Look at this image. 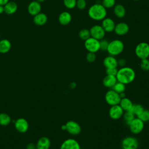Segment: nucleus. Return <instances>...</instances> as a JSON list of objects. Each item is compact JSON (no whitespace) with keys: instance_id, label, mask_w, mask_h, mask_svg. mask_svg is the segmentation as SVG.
<instances>
[{"instance_id":"nucleus-1","label":"nucleus","mask_w":149,"mask_h":149,"mask_svg":"<svg viewBox=\"0 0 149 149\" xmlns=\"http://www.w3.org/2000/svg\"><path fill=\"white\" fill-rule=\"evenodd\" d=\"M116 77L118 81L126 85L134 81L136 73L133 68L125 66L118 69Z\"/></svg>"},{"instance_id":"nucleus-2","label":"nucleus","mask_w":149,"mask_h":149,"mask_svg":"<svg viewBox=\"0 0 149 149\" xmlns=\"http://www.w3.org/2000/svg\"><path fill=\"white\" fill-rule=\"evenodd\" d=\"M89 17L95 21L102 20L107 17V9L101 3H94L88 9Z\"/></svg>"},{"instance_id":"nucleus-3","label":"nucleus","mask_w":149,"mask_h":149,"mask_svg":"<svg viewBox=\"0 0 149 149\" xmlns=\"http://www.w3.org/2000/svg\"><path fill=\"white\" fill-rule=\"evenodd\" d=\"M124 44L120 40H113L109 42L107 51L109 55L113 56L120 54L124 49Z\"/></svg>"},{"instance_id":"nucleus-4","label":"nucleus","mask_w":149,"mask_h":149,"mask_svg":"<svg viewBox=\"0 0 149 149\" xmlns=\"http://www.w3.org/2000/svg\"><path fill=\"white\" fill-rule=\"evenodd\" d=\"M134 52L137 58L140 59L149 57V44L146 42H140L135 47Z\"/></svg>"},{"instance_id":"nucleus-5","label":"nucleus","mask_w":149,"mask_h":149,"mask_svg":"<svg viewBox=\"0 0 149 149\" xmlns=\"http://www.w3.org/2000/svg\"><path fill=\"white\" fill-rule=\"evenodd\" d=\"M120 99L119 94L112 88L107 91L105 94V100L110 106L119 104Z\"/></svg>"},{"instance_id":"nucleus-6","label":"nucleus","mask_w":149,"mask_h":149,"mask_svg":"<svg viewBox=\"0 0 149 149\" xmlns=\"http://www.w3.org/2000/svg\"><path fill=\"white\" fill-rule=\"evenodd\" d=\"M130 131L134 134L140 133L144 129V122L138 117H135L134 119L128 125Z\"/></svg>"},{"instance_id":"nucleus-7","label":"nucleus","mask_w":149,"mask_h":149,"mask_svg":"<svg viewBox=\"0 0 149 149\" xmlns=\"http://www.w3.org/2000/svg\"><path fill=\"white\" fill-rule=\"evenodd\" d=\"M84 45L88 52L96 53L100 50V40L95 39L91 37L84 41Z\"/></svg>"},{"instance_id":"nucleus-8","label":"nucleus","mask_w":149,"mask_h":149,"mask_svg":"<svg viewBox=\"0 0 149 149\" xmlns=\"http://www.w3.org/2000/svg\"><path fill=\"white\" fill-rule=\"evenodd\" d=\"M121 147L122 149H137L138 140L133 136H127L122 140Z\"/></svg>"},{"instance_id":"nucleus-9","label":"nucleus","mask_w":149,"mask_h":149,"mask_svg":"<svg viewBox=\"0 0 149 149\" xmlns=\"http://www.w3.org/2000/svg\"><path fill=\"white\" fill-rule=\"evenodd\" d=\"M90 36L91 37L97 39L98 40H101L104 38L106 32L101 26V25L95 24L90 29Z\"/></svg>"},{"instance_id":"nucleus-10","label":"nucleus","mask_w":149,"mask_h":149,"mask_svg":"<svg viewBox=\"0 0 149 149\" xmlns=\"http://www.w3.org/2000/svg\"><path fill=\"white\" fill-rule=\"evenodd\" d=\"M66 130L72 135H78L81 131V127L80 125L76 121L69 120L65 124Z\"/></svg>"},{"instance_id":"nucleus-11","label":"nucleus","mask_w":149,"mask_h":149,"mask_svg":"<svg viewBox=\"0 0 149 149\" xmlns=\"http://www.w3.org/2000/svg\"><path fill=\"white\" fill-rule=\"evenodd\" d=\"M109 116L113 120H118L123 116L124 113V111L120 107V106L118 105H115L111 106L109 109Z\"/></svg>"},{"instance_id":"nucleus-12","label":"nucleus","mask_w":149,"mask_h":149,"mask_svg":"<svg viewBox=\"0 0 149 149\" xmlns=\"http://www.w3.org/2000/svg\"><path fill=\"white\" fill-rule=\"evenodd\" d=\"M60 149H81V147L78 141L74 139L69 138L62 142Z\"/></svg>"},{"instance_id":"nucleus-13","label":"nucleus","mask_w":149,"mask_h":149,"mask_svg":"<svg viewBox=\"0 0 149 149\" xmlns=\"http://www.w3.org/2000/svg\"><path fill=\"white\" fill-rule=\"evenodd\" d=\"M15 127L19 133H26L29 127L28 121L23 118H20L16 119L14 123Z\"/></svg>"},{"instance_id":"nucleus-14","label":"nucleus","mask_w":149,"mask_h":149,"mask_svg":"<svg viewBox=\"0 0 149 149\" xmlns=\"http://www.w3.org/2000/svg\"><path fill=\"white\" fill-rule=\"evenodd\" d=\"M129 31V26L125 22H119L115 24L113 31L115 33L119 36H125Z\"/></svg>"},{"instance_id":"nucleus-15","label":"nucleus","mask_w":149,"mask_h":149,"mask_svg":"<svg viewBox=\"0 0 149 149\" xmlns=\"http://www.w3.org/2000/svg\"><path fill=\"white\" fill-rule=\"evenodd\" d=\"M115 24H116L112 19L106 17L102 20L101 26L105 32L111 33L113 31Z\"/></svg>"},{"instance_id":"nucleus-16","label":"nucleus","mask_w":149,"mask_h":149,"mask_svg":"<svg viewBox=\"0 0 149 149\" xmlns=\"http://www.w3.org/2000/svg\"><path fill=\"white\" fill-rule=\"evenodd\" d=\"M41 9V6L40 2L37 1H31L28 5L27 10L31 16H35L37 14L40 13Z\"/></svg>"},{"instance_id":"nucleus-17","label":"nucleus","mask_w":149,"mask_h":149,"mask_svg":"<svg viewBox=\"0 0 149 149\" xmlns=\"http://www.w3.org/2000/svg\"><path fill=\"white\" fill-rule=\"evenodd\" d=\"M103 65L106 69L117 68L118 66V59L115 56L109 55L104 59Z\"/></svg>"},{"instance_id":"nucleus-18","label":"nucleus","mask_w":149,"mask_h":149,"mask_svg":"<svg viewBox=\"0 0 149 149\" xmlns=\"http://www.w3.org/2000/svg\"><path fill=\"white\" fill-rule=\"evenodd\" d=\"M72 20L71 14L67 11H64L61 12L58 16L59 23L63 26L69 24Z\"/></svg>"},{"instance_id":"nucleus-19","label":"nucleus","mask_w":149,"mask_h":149,"mask_svg":"<svg viewBox=\"0 0 149 149\" xmlns=\"http://www.w3.org/2000/svg\"><path fill=\"white\" fill-rule=\"evenodd\" d=\"M117 81L116 76L107 74L102 80V84L105 87L112 88Z\"/></svg>"},{"instance_id":"nucleus-20","label":"nucleus","mask_w":149,"mask_h":149,"mask_svg":"<svg viewBox=\"0 0 149 149\" xmlns=\"http://www.w3.org/2000/svg\"><path fill=\"white\" fill-rule=\"evenodd\" d=\"M51 146V141L47 137H40L37 142L36 149H49Z\"/></svg>"},{"instance_id":"nucleus-21","label":"nucleus","mask_w":149,"mask_h":149,"mask_svg":"<svg viewBox=\"0 0 149 149\" xmlns=\"http://www.w3.org/2000/svg\"><path fill=\"white\" fill-rule=\"evenodd\" d=\"M48 20V17L46 14L44 13H39L34 16L33 22L35 24L38 26L44 25Z\"/></svg>"},{"instance_id":"nucleus-22","label":"nucleus","mask_w":149,"mask_h":149,"mask_svg":"<svg viewBox=\"0 0 149 149\" xmlns=\"http://www.w3.org/2000/svg\"><path fill=\"white\" fill-rule=\"evenodd\" d=\"M119 105L120 106V107L122 108L124 112H126L131 111L133 104L129 98L125 97L120 99Z\"/></svg>"},{"instance_id":"nucleus-23","label":"nucleus","mask_w":149,"mask_h":149,"mask_svg":"<svg viewBox=\"0 0 149 149\" xmlns=\"http://www.w3.org/2000/svg\"><path fill=\"white\" fill-rule=\"evenodd\" d=\"M4 12L7 15H12L15 13L17 9V5L16 2L9 1L4 6Z\"/></svg>"},{"instance_id":"nucleus-24","label":"nucleus","mask_w":149,"mask_h":149,"mask_svg":"<svg viewBox=\"0 0 149 149\" xmlns=\"http://www.w3.org/2000/svg\"><path fill=\"white\" fill-rule=\"evenodd\" d=\"M113 13L118 18H123L126 15V9L122 4H116L113 6Z\"/></svg>"},{"instance_id":"nucleus-25","label":"nucleus","mask_w":149,"mask_h":149,"mask_svg":"<svg viewBox=\"0 0 149 149\" xmlns=\"http://www.w3.org/2000/svg\"><path fill=\"white\" fill-rule=\"evenodd\" d=\"M11 48V42L8 39L0 40V53L6 54Z\"/></svg>"},{"instance_id":"nucleus-26","label":"nucleus","mask_w":149,"mask_h":149,"mask_svg":"<svg viewBox=\"0 0 149 149\" xmlns=\"http://www.w3.org/2000/svg\"><path fill=\"white\" fill-rule=\"evenodd\" d=\"M12 122L10 116L5 113H0V125L8 126Z\"/></svg>"},{"instance_id":"nucleus-27","label":"nucleus","mask_w":149,"mask_h":149,"mask_svg":"<svg viewBox=\"0 0 149 149\" xmlns=\"http://www.w3.org/2000/svg\"><path fill=\"white\" fill-rule=\"evenodd\" d=\"M144 110V108L142 106V105L139 104H136L133 105V107L130 111L136 116V117H138L143 112Z\"/></svg>"},{"instance_id":"nucleus-28","label":"nucleus","mask_w":149,"mask_h":149,"mask_svg":"<svg viewBox=\"0 0 149 149\" xmlns=\"http://www.w3.org/2000/svg\"><path fill=\"white\" fill-rule=\"evenodd\" d=\"M122 117L123 118L125 123L128 126L129 123L134 119L136 116L130 111H126L125 112H124Z\"/></svg>"},{"instance_id":"nucleus-29","label":"nucleus","mask_w":149,"mask_h":149,"mask_svg":"<svg viewBox=\"0 0 149 149\" xmlns=\"http://www.w3.org/2000/svg\"><path fill=\"white\" fill-rule=\"evenodd\" d=\"M79 37L82 40H86L91 37L90 30L87 29H83L80 30L79 32Z\"/></svg>"},{"instance_id":"nucleus-30","label":"nucleus","mask_w":149,"mask_h":149,"mask_svg":"<svg viewBox=\"0 0 149 149\" xmlns=\"http://www.w3.org/2000/svg\"><path fill=\"white\" fill-rule=\"evenodd\" d=\"M112 89H113L114 91H115L118 93L120 94V93L125 92V91L126 90V86H125V84H124L120 82L117 81L115 83V84L113 86Z\"/></svg>"},{"instance_id":"nucleus-31","label":"nucleus","mask_w":149,"mask_h":149,"mask_svg":"<svg viewBox=\"0 0 149 149\" xmlns=\"http://www.w3.org/2000/svg\"><path fill=\"white\" fill-rule=\"evenodd\" d=\"M64 6L69 9H73L76 6V0H63Z\"/></svg>"},{"instance_id":"nucleus-32","label":"nucleus","mask_w":149,"mask_h":149,"mask_svg":"<svg viewBox=\"0 0 149 149\" xmlns=\"http://www.w3.org/2000/svg\"><path fill=\"white\" fill-rule=\"evenodd\" d=\"M140 67L144 71L149 70V59L148 58L141 59Z\"/></svg>"},{"instance_id":"nucleus-33","label":"nucleus","mask_w":149,"mask_h":149,"mask_svg":"<svg viewBox=\"0 0 149 149\" xmlns=\"http://www.w3.org/2000/svg\"><path fill=\"white\" fill-rule=\"evenodd\" d=\"M144 122L149 121V110L144 109L143 112L138 116Z\"/></svg>"},{"instance_id":"nucleus-34","label":"nucleus","mask_w":149,"mask_h":149,"mask_svg":"<svg viewBox=\"0 0 149 149\" xmlns=\"http://www.w3.org/2000/svg\"><path fill=\"white\" fill-rule=\"evenodd\" d=\"M101 4L106 9L111 8L115 5V0H102Z\"/></svg>"},{"instance_id":"nucleus-35","label":"nucleus","mask_w":149,"mask_h":149,"mask_svg":"<svg viewBox=\"0 0 149 149\" xmlns=\"http://www.w3.org/2000/svg\"><path fill=\"white\" fill-rule=\"evenodd\" d=\"M109 42L107 39H105V38H103V39L100 40V49L102 51H107Z\"/></svg>"},{"instance_id":"nucleus-36","label":"nucleus","mask_w":149,"mask_h":149,"mask_svg":"<svg viewBox=\"0 0 149 149\" xmlns=\"http://www.w3.org/2000/svg\"><path fill=\"white\" fill-rule=\"evenodd\" d=\"M86 60L87 61V62H88L90 63L94 62L96 59L95 53L88 52V53L86 54Z\"/></svg>"},{"instance_id":"nucleus-37","label":"nucleus","mask_w":149,"mask_h":149,"mask_svg":"<svg viewBox=\"0 0 149 149\" xmlns=\"http://www.w3.org/2000/svg\"><path fill=\"white\" fill-rule=\"evenodd\" d=\"M87 2L86 0H76V7L79 10H83L86 8Z\"/></svg>"},{"instance_id":"nucleus-38","label":"nucleus","mask_w":149,"mask_h":149,"mask_svg":"<svg viewBox=\"0 0 149 149\" xmlns=\"http://www.w3.org/2000/svg\"><path fill=\"white\" fill-rule=\"evenodd\" d=\"M117 72H118L117 68H108V69H106V70H105L107 74L112 75V76H116Z\"/></svg>"},{"instance_id":"nucleus-39","label":"nucleus","mask_w":149,"mask_h":149,"mask_svg":"<svg viewBox=\"0 0 149 149\" xmlns=\"http://www.w3.org/2000/svg\"><path fill=\"white\" fill-rule=\"evenodd\" d=\"M118 65L120 67L125 66L126 65V61L123 58H120L118 60Z\"/></svg>"},{"instance_id":"nucleus-40","label":"nucleus","mask_w":149,"mask_h":149,"mask_svg":"<svg viewBox=\"0 0 149 149\" xmlns=\"http://www.w3.org/2000/svg\"><path fill=\"white\" fill-rule=\"evenodd\" d=\"M26 149H36V145L34 143H29L27 145Z\"/></svg>"},{"instance_id":"nucleus-41","label":"nucleus","mask_w":149,"mask_h":149,"mask_svg":"<svg viewBox=\"0 0 149 149\" xmlns=\"http://www.w3.org/2000/svg\"><path fill=\"white\" fill-rule=\"evenodd\" d=\"M9 2V0H0V5L4 6Z\"/></svg>"},{"instance_id":"nucleus-42","label":"nucleus","mask_w":149,"mask_h":149,"mask_svg":"<svg viewBox=\"0 0 149 149\" xmlns=\"http://www.w3.org/2000/svg\"><path fill=\"white\" fill-rule=\"evenodd\" d=\"M4 12V6L0 5V14H2Z\"/></svg>"},{"instance_id":"nucleus-43","label":"nucleus","mask_w":149,"mask_h":149,"mask_svg":"<svg viewBox=\"0 0 149 149\" xmlns=\"http://www.w3.org/2000/svg\"><path fill=\"white\" fill-rule=\"evenodd\" d=\"M70 87L71 88H75V87H76V83H74V82L71 83L70 84Z\"/></svg>"},{"instance_id":"nucleus-44","label":"nucleus","mask_w":149,"mask_h":149,"mask_svg":"<svg viewBox=\"0 0 149 149\" xmlns=\"http://www.w3.org/2000/svg\"><path fill=\"white\" fill-rule=\"evenodd\" d=\"M119 95H120V98H124V97H126V95H125V92L122 93H120V94H119Z\"/></svg>"},{"instance_id":"nucleus-45","label":"nucleus","mask_w":149,"mask_h":149,"mask_svg":"<svg viewBox=\"0 0 149 149\" xmlns=\"http://www.w3.org/2000/svg\"><path fill=\"white\" fill-rule=\"evenodd\" d=\"M61 129H62V130H66V125H62V126H61Z\"/></svg>"},{"instance_id":"nucleus-46","label":"nucleus","mask_w":149,"mask_h":149,"mask_svg":"<svg viewBox=\"0 0 149 149\" xmlns=\"http://www.w3.org/2000/svg\"><path fill=\"white\" fill-rule=\"evenodd\" d=\"M37 1H38V2H40V3H41V2H44L45 0H36Z\"/></svg>"},{"instance_id":"nucleus-47","label":"nucleus","mask_w":149,"mask_h":149,"mask_svg":"<svg viewBox=\"0 0 149 149\" xmlns=\"http://www.w3.org/2000/svg\"><path fill=\"white\" fill-rule=\"evenodd\" d=\"M133 1H140V0H133Z\"/></svg>"},{"instance_id":"nucleus-48","label":"nucleus","mask_w":149,"mask_h":149,"mask_svg":"<svg viewBox=\"0 0 149 149\" xmlns=\"http://www.w3.org/2000/svg\"><path fill=\"white\" fill-rule=\"evenodd\" d=\"M0 40H1V34H0Z\"/></svg>"}]
</instances>
